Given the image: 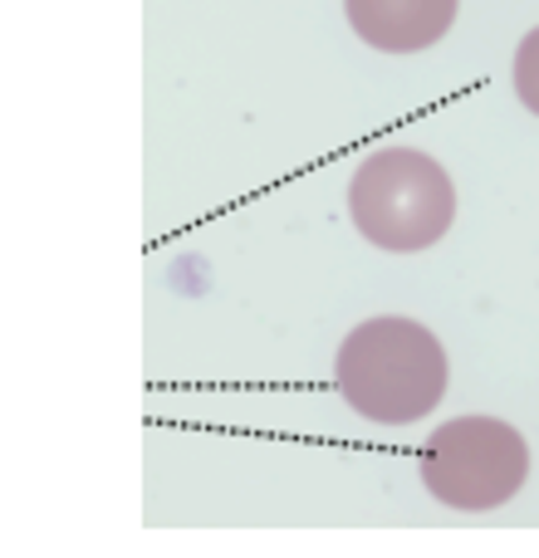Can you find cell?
<instances>
[{"label": "cell", "mask_w": 539, "mask_h": 558, "mask_svg": "<svg viewBox=\"0 0 539 558\" xmlns=\"http://www.w3.org/2000/svg\"><path fill=\"white\" fill-rule=\"evenodd\" d=\"M530 481V446L501 416H456L422 446V485L446 510H501Z\"/></svg>", "instance_id": "cell-3"}, {"label": "cell", "mask_w": 539, "mask_h": 558, "mask_svg": "<svg viewBox=\"0 0 539 558\" xmlns=\"http://www.w3.org/2000/svg\"><path fill=\"white\" fill-rule=\"evenodd\" d=\"M462 0H344V15L363 45L383 54H417L456 25Z\"/></svg>", "instance_id": "cell-4"}, {"label": "cell", "mask_w": 539, "mask_h": 558, "mask_svg": "<svg viewBox=\"0 0 539 558\" xmlns=\"http://www.w3.org/2000/svg\"><path fill=\"white\" fill-rule=\"evenodd\" d=\"M334 387L363 422L412 426L442 402L446 353L417 318L383 314L348 328L334 357Z\"/></svg>", "instance_id": "cell-1"}, {"label": "cell", "mask_w": 539, "mask_h": 558, "mask_svg": "<svg viewBox=\"0 0 539 558\" xmlns=\"http://www.w3.org/2000/svg\"><path fill=\"white\" fill-rule=\"evenodd\" d=\"M348 216L368 245L387 255H412L452 231L456 186L436 157L417 147H383L358 162L348 182Z\"/></svg>", "instance_id": "cell-2"}, {"label": "cell", "mask_w": 539, "mask_h": 558, "mask_svg": "<svg viewBox=\"0 0 539 558\" xmlns=\"http://www.w3.org/2000/svg\"><path fill=\"white\" fill-rule=\"evenodd\" d=\"M515 94H520V104L539 118V25L520 39V49H515Z\"/></svg>", "instance_id": "cell-5"}]
</instances>
